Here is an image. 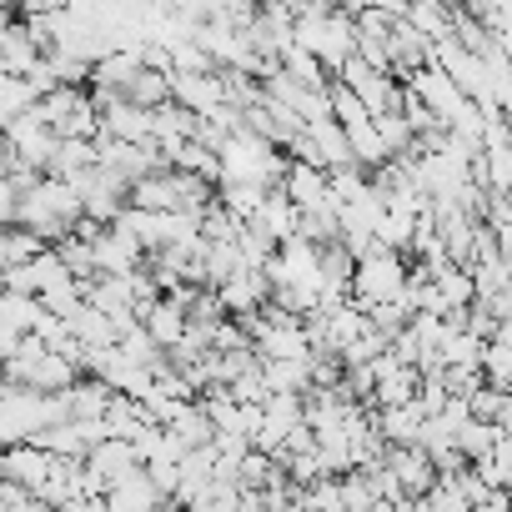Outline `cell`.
<instances>
[]
</instances>
